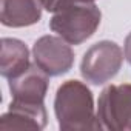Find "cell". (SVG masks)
Wrapping results in <instances>:
<instances>
[{
    "instance_id": "obj_1",
    "label": "cell",
    "mask_w": 131,
    "mask_h": 131,
    "mask_svg": "<svg viewBox=\"0 0 131 131\" xmlns=\"http://www.w3.org/2000/svg\"><path fill=\"white\" fill-rule=\"evenodd\" d=\"M54 111L62 131L102 129L90 88L79 80L63 82L54 99Z\"/></svg>"
},
{
    "instance_id": "obj_2",
    "label": "cell",
    "mask_w": 131,
    "mask_h": 131,
    "mask_svg": "<svg viewBox=\"0 0 131 131\" xmlns=\"http://www.w3.org/2000/svg\"><path fill=\"white\" fill-rule=\"evenodd\" d=\"M100 19L102 13L93 2H73L54 13L49 28L70 45H80L96 32Z\"/></svg>"
},
{
    "instance_id": "obj_3",
    "label": "cell",
    "mask_w": 131,
    "mask_h": 131,
    "mask_svg": "<svg viewBox=\"0 0 131 131\" xmlns=\"http://www.w3.org/2000/svg\"><path fill=\"white\" fill-rule=\"evenodd\" d=\"M97 119L102 129L131 131V83L110 85L100 93Z\"/></svg>"
},
{
    "instance_id": "obj_4",
    "label": "cell",
    "mask_w": 131,
    "mask_h": 131,
    "mask_svg": "<svg viewBox=\"0 0 131 131\" xmlns=\"http://www.w3.org/2000/svg\"><path fill=\"white\" fill-rule=\"evenodd\" d=\"M123 62L122 48L110 40L94 43L83 56L80 63L82 77L93 85H103L120 70Z\"/></svg>"
},
{
    "instance_id": "obj_5",
    "label": "cell",
    "mask_w": 131,
    "mask_h": 131,
    "mask_svg": "<svg viewBox=\"0 0 131 131\" xmlns=\"http://www.w3.org/2000/svg\"><path fill=\"white\" fill-rule=\"evenodd\" d=\"M34 63L48 76H60L68 73L74 63V52L67 40L60 36H43L32 48Z\"/></svg>"
},
{
    "instance_id": "obj_6",
    "label": "cell",
    "mask_w": 131,
    "mask_h": 131,
    "mask_svg": "<svg viewBox=\"0 0 131 131\" xmlns=\"http://www.w3.org/2000/svg\"><path fill=\"white\" fill-rule=\"evenodd\" d=\"M48 74L37 65H29V68L20 76L9 79V91L13 102L42 105L48 91Z\"/></svg>"
},
{
    "instance_id": "obj_7",
    "label": "cell",
    "mask_w": 131,
    "mask_h": 131,
    "mask_svg": "<svg viewBox=\"0 0 131 131\" xmlns=\"http://www.w3.org/2000/svg\"><path fill=\"white\" fill-rule=\"evenodd\" d=\"M46 110L45 105H31L11 102L9 111L0 117V131L11 129H25V131H39L46 125Z\"/></svg>"
},
{
    "instance_id": "obj_8",
    "label": "cell",
    "mask_w": 131,
    "mask_h": 131,
    "mask_svg": "<svg viewBox=\"0 0 131 131\" xmlns=\"http://www.w3.org/2000/svg\"><path fill=\"white\" fill-rule=\"evenodd\" d=\"M42 0H2L0 20L9 28L34 25L42 17Z\"/></svg>"
},
{
    "instance_id": "obj_9",
    "label": "cell",
    "mask_w": 131,
    "mask_h": 131,
    "mask_svg": "<svg viewBox=\"0 0 131 131\" xmlns=\"http://www.w3.org/2000/svg\"><path fill=\"white\" fill-rule=\"evenodd\" d=\"M29 68V51L19 39H2L0 54V73L3 77L14 79Z\"/></svg>"
},
{
    "instance_id": "obj_10",
    "label": "cell",
    "mask_w": 131,
    "mask_h": 131,
    "mask_svg": "<svg viewBox=\"0 0 131 131\" xmlns=\"http://www.w3.org/2000/svg\"><path fill=\"white\" fill-rule=\"evenodd\" d=\"M73 2H80V0H42V5L46 11L49 13H57L60 9H63L65 6H68Z\"/></svg>"
},
{
    "instance_id": "obj_11",
    "label": "cell",
    "mask_w": 131,
    "mask_h": 131,
    "mask_svg": "<svg viewBox=\"0 0 131 131\" xmlns=\"http://www.w3.org/2000/svg\"><path fill=\"white\" fill-rule=\"evenodd\" d=\"M123 54H125V59L129 62L131 65V32L126 36L125 39V46H123Z\"/></svg>"
},
{
    "instance_id": "obj_12",
    "label": "cell",
    "mask_w": 131,
    "mask_h": 131,
    "mask_svg": "<svg viewBox=\"0 0 131 131\" xmlns=\"http://www.w3.org/2000/svg\"><path fill=\"white\" fill-rule=\"evenodd\" d=\"M80 2H94V0H80Z\"/></svg>"
}]
</instances>
